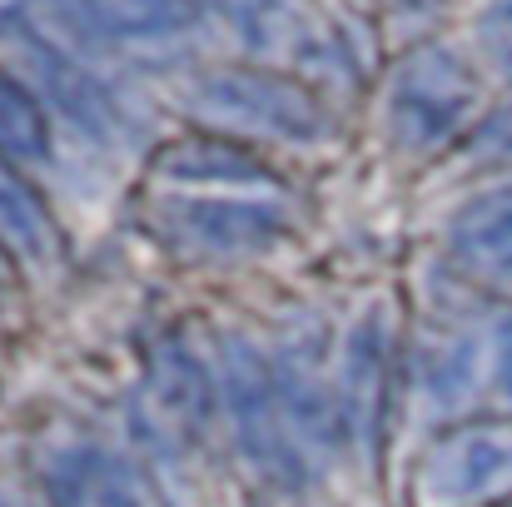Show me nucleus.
<instances>
[{"mask_svg":"<svg viewBox=\"0 0 512 507\" xmlns=\"http://www.w3.org/2000/svg\"><path fill=\"white\" fill-rule=\"evenodd\" d=\"M388 314L383 304H373L353 334L343 343V358H339V413H343V433L348 438H368L378 443L383 433V413H388Z\"/></svg>","mask_w":512,"mask_h":507,"instance_id":"obj_9","label":"nucleus"},{"mask_svg":"<svg viewBox=\"0 0 512 507\" xmlns=\"http://www.w3.org/2000/svg\"><path fill=\"white\" fill-rule=\"evenodd\" d=\"M219 383H209V368L199 363V353L184 338H165L150 358L145 373V393H140V428L160 453H194L209 438V418H214V393Z\"/></svg>","mask_w":512,"mask_h":507,"instance_id":"obj_5","label":"nucleus"},{"mask_svg":"<svg viewBox=\"0 0 512 507\" xmlns=\"http://www.w3.org/2000/svg\"><path fill=\"white\" fill-rule=\"evenodd\" d=\"M155 174L165 184H194V189H279V174L269 165H259L254 155H244L229 140H174L160 150Z\"/></svg>","mask_w":512,"mask_h":507,"instance_id":"obj_10","label":"nucleus"},{"mask_svg":"<svg viewBox=\"0 0 512 507\" xmlns=\"http://www.w3.org/2000/svg\"><path fill=\"white\" fill-rule=\"evenodd\" d=\"M15 40H20L25 70L35 75V90L45 95V105L55 115H65L70 125H80L95 140L120 135V105H115V95L105 90L100 75H90L80 60H70L60 45H50L40 30H30L20 20H15Z\"/></svg>","mask_w":512,"mask_h":507,"instance_id":"obj_8","label":"nucleus"},{"mask_svg":"<svg viewBox=\"0 0 512 507\" xmlns=\"http://www.w3.org/2000/svg\"><path fill=\"white\" fill-rule=\"evenodd\" d=\"M0 150L10 160H45L50 155V125H45V105L0 70Z\"/></svg>","mask_w":512,"mask_h":507,"instance_id":"obj_15","label":"nucleus"},{"mask_svg":"<svg viewBox=\"0 0 512 507\" xmlns=\"http://www.w3.org/2000/svg\"><path fill=\"white\" fill-rule=\"evenodd\" d=\"M503 498H512V423L453 428L413 473V507H493Z\"/></svg>","mask_w":512,"mask_h":507,"instance_id":"obj_4","label":"nucleus"},{"mask_svg":"<svg viewBox=\"0 0 512 507\" xmlns=\"http://www.w3.org/2000/svg\"><path fill=\"white\" fill-rule=\"evenodd\" d=\"M75 10L90 20V30L135 45L179 40L199 25V0H75Z\"/></svg>","mask_w":512,"mask_h":507,"instance_id":"obj_12","label":"nucleus"},{"mask_svg":"<svg viewBox=\"0 0 512 507\" xmlns=\"http://www.w3.org/2000/svg\"><path fill=\"white\" fill-rule=\"evenodd\" d=\"M483 45L493 55V65L512 80V0H493L483 15Z\"/></svg>","mask_w":512,"mask_h":507,"instance_id":"obj_16","label":"nucleus"},{"mask_svg":"<svg viewBox=\"0 0 512 507\" xmlns=\"http://www.w3.org/2000/svg\"><path fill=\"white\" fill-rule=\"evenodd\" d=\"M0 507H20V503H15V498H5V493H0Z\"/></svg>","mask_w":512,"mask_h":507,"instance_id":"obj_19","label":"nucleus"},{"mask_svg":"<svg viewBox=\"0 0 512 507\" xmlns=\"http://www.w3.org/2000/svg\"><path fill=\"white\" fill-rule=\"evenodd\" d=\"M45 493L55 507H165L155 483L105 443H60L45 453Z\"/></svg>","mask_w":512,"mask_h":507,"instance_id":"obj_7","label":"nucleus"},{"mask_svg":"<svg viewBox=\"0 0 512 507\" xmlns=\"http://www.w3.org/2000/svg\"><path fill=\"white\" fill-rule=\"evenodd\" d=\"M498 378H503V388H508V398H512V319L503 324V334H498Z\"/></svg>","mask_w":512,"mask_h":507,"instance_id":"obj_17","label":"nucleus"},{"mask_svg":"<svg viewBox=\"0 0 512 507\" xmlns=\"http://www.w3.org/2000/svg\"><path fill=\"white\" fill-rule=\"evenodd\" d=\"M184 110L214 130L319 145L329 135V105L289 75L264 70H209L184 85Z\"/></svg>","mask_w":512,"mask_h":507,"instance_id":"obj_1","label":"nucleus"},{"mask_svg":"<svg viewBox=\"0 0 512 507\" xmlns=\"http://www.w3.org/2000/svg\"><path fill=\"white\" fill-rule=\"evenodd\" d=\"M219 408L234 428L239 453L249 458V468L259 478H269L279 488L304 483V443L284 408L274 363L249 338H229L219 353Z\"/></svg>","mask_w":512,"mask_h":507,"instance_id":"obj_2","label":"nucleus"},{"mask_svg":"<svg viewBox=\"0 0 512 507\" xmlns=\"http://www.w3.org/2000/svg\"><path fill=\"white\" fill-rule=\"evenodd\" d=\"M398 5H418V10H423V5H433V0H398Z\"/></svg>","mask_w":512,"mask_h":507,"instance_id":"obj_18","label":"nucleus"},{"mask_svg":"<svg viewBox=\"0 0 512 507\" xmlns=\"http://www.w3.org/2000/svg\"><path fill=\"white\" fill-rule=\"evenodd\" d=\"M214 5L219 20L254 50V55H294L314 45V30L289 0H199Z\"/></svg>","mask_w":512,"mask_h":507,"instance_id":"obj_13","label":"nucleus"},{"mask_svg":"<svg viewBox=\"0 0 512 507\" xmlns=\"http://www.w3.org/2000/svg\"><path fill=\"white\" fill-rule=\"evenodd\" d=\"M160 229L174 244L199 254H259L289 234L284 214L264 199H224V194H174L160 209Z\"/></svg>","mask_w":512,"mask_h":507,"instance_id":"obj_6","label":"nucleus"},{"mask_svg":"<svg viewBox=\"0 0 512 507\" xmlns=\"http://www.w3.org/2000/svg\"><path fill=\"white\" fill-rule=\"evenodd\" d=\"M0 244L15 249L20 259H50V249H55L45 204L30 194V184L10 165H0Z\"/></svg>","mask_w":512,"mask_h":507,"instance_id":"obj_14","label":"nucleus"},{"mask_svg":"<svg viewBox=\"0 0 512 507\" xmlns=\"http://www.w3.org/2000/svg\"><path fill=\"white\" fill-rule=\"evenodd\" d=\"M453 254L483 279H498L512 289V184L473 199L453 219Z\"/></svg>","mask_w":512,"mask_h":507,"instance_id":"obj_11","label":"nucleus"},{"mask_svg":"<svg viewBox=\"0 0 512 507\" xmlns=\"http://www.w3.org/2000/svg\"><path fill=\"white\" fill-rule=\"evenodd\" d=\"M483 90L473 80V70L443 50V45H423L413 50L393 85H388V125H393V140L403 150H438L443 140H453L473 110H478Z\"/></svg>","mask_w":512,"mask_h":507,"instance_id":"obj_3","label":"nucleus"}]
</instances>
